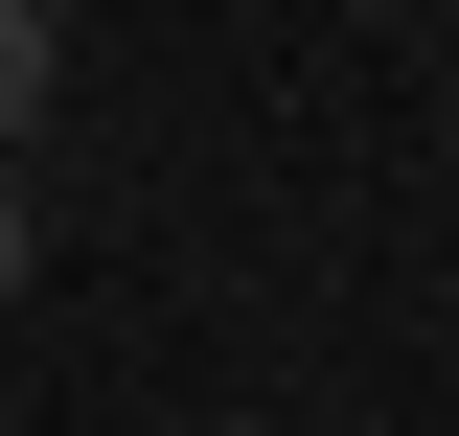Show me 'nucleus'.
Listing matches in <instances>:
<instances>
[{
	"label": "nucleus",
	"instance_id": "nucleus-2",
	"mask_svg": "<svg viewBox=\"0 0 459 436\" xmlns=\"http://www.w3.org/2000/svg\"><path fill=\"white\" fill-rule=\"evenodd\" d=\"M23 253H47V230H23V184H0V322H23Z\"/></svg>",
	"mask_w": 459,
	"mask_h": 436
},
{
	"label": "nucleus",
	"instance_id": "nucleus-1",
	"mask_svg": "<svg viewBox=\"0 0 459 436\" xmlns=\"http://www.w3.org/2000/svg\"><path fill=\"white\" fill-rule=\"evenodd\" d=\"M47 69H69V47H47V0H0V161H23V115H47Z\"/></svg>",
	"mask_w": 459,
	"mask_h": 436
}]
</instances>
